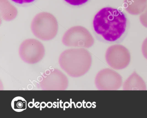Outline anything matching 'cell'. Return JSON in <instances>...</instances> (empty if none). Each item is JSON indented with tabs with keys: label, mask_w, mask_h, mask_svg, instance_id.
I'll return each mask as SVG.
<instances>
[{
	"label": "cell",
	"mask_w": 147,
	"mask_h": 118,
	"mask_svg": "<svg viewBox=\"0 0 147 118\" xmlns=\"http://www.w3.org/2000/svg\"><path fill=\"white\" fill-rule=\"evenodd\" d=\"M127 18L119 10L105 7L94 16L93 26L95 33L106 43H117L122 40L127 29Z\"/></svg>",
	"instance_id": "obj_1"
},
{
	"label": "cell",
	"mask_w": 147,
	"mask_h": 118,
	"mask_svg": "<svg viewBox=\"0 0 147 118\" xmlns=\"http://www.w3.org/2000/svg\"><path fill=\"white\" fill-rule=\"evenodd\" d=\"M92 63L90 52L82 48L66 50L59 58L61 68L73 77H80L87 73Z\"/></svg>",
	"instance_id": "obj_2"
},
{
	"label": "cell",
	"mask_w": 147,
	"mask_h": 118,
	"mask_svg": "<svg viewBox=\"0 0 147 118\" xmlns=\"http://www.w3.org/2000/svg\"><path fill=\"white\" fill-rule=\"evenodd\" d=\"M31 29L33 35L43 41L53 39L57 34L58 25L55 17L49 13L37 14L32 21Z\"/></svg>",
	"instance_id": "obj_3"
},
{
	"label": "cell",
	"mask_w": 147,
	"mask_h": 118,
	"mask_svg": "<svg viewBox=\"0 0 147 118\" xmlns=\"http://www.w3.org/2000/svg\"><path fill=\"white\" fill-rule=\"evenodd\" d=\"M65 46L88 48L94 44V39L89 31L80 26H73L64 33L62 39Z\"/></svg>",
	"instance_id": "obj_4"
},
{
	"label": "cell",
	"mask_w": 147,
	"mask_h": 118,
	"mask_svg": "<svg viewBox=\"0 0 147 118\" xmlns=\"http://www.w3.org/2000/svg\"><path fill=\"white\" fill-rule=\"evenodd\" d=\"M19 54L22 60L26 63L34 64L40 62L45 55L43 45L36 39H30L20 44Z\"/></svg>",
	"instance_id": "obj_5"
},
{
	"label": "cell",
	"mask_w": 147,
	"mask_h": 118,
	"mask_svg": "<svg viewBox=\"0 0 147 118\" xmlns=\"http://www.w3.org/2000/svg\"><path fill=\"white\" fill-rule=\"evenodd\" d=\"M105 59L107 64L114 69L122 70L130 62L131 56L127 48L120 45H114L107 50Z\"/></svg>",
	"instance_id": "obj_6"
},
{
	"label": "cell",
	"mask_w": 147,
	"mask_h": 118,
	"mask_svg": "<svg viewBox=\"0 0 147 118\" xmlns=\"http://www.w3.org/2000/svg\"><path fill=\"white\" fill-rule=\"evenodd\" d=\"M68 83L66 76L59 70L54 69L46 70L43 73L39 86L43 90H65Z\"/></svg>",
	"instance_id": "obj_7"
},
{
	"label": "cell",
	"mask_w": 147,
	"mask_h": 118,
	"mask_svg": "<svg viewBox=\"0 0 147 118\" xmlns=\"http://www.w3.org/2000/svg\"><path fill=\"white\" fill-rule=\"evenodd\" d=\"M94 83L99 90H117L122 86L123 80L122 77L116 71L105 68L97 74Z\"/></svg>",
	"instance_id": "obj_8"
},
{
	"label": "cell",
	"mask_w": 147,
	"mask_h": 118,
	"mask_svg": "<svg viewBox=\"0 0 147 118\" xmlns=\"http://www.w3.org/2000/svg\"><path fill=\"white\" fill-rule=\"evenodd\" d=\"M124 90H144L147 87L142 78L134 71L125 81L123 84Z\"/></svg>",
	"instance_id": "obj_9"
},
{
	"label": "cell",
	"mask_w": 147,
	"mask_h": 118,
	"mask_svg": "<svg viewBox=\"0 0 147 118\" xmlns=\"http://www.w3.org/2000/svg\"><path fill=\"white\" fill-rule=\"evenodd\" d=\"M124 7L126 12L133 15L142 13L147 6V0H124Z\"/></svg>",
	"instance_id": "obj_10"
},
{
	"label": "cell",
	"mask_w": 147,
	"mask_h": 118,
	"mask_svg": "<svg viewBox=\"0 0 147 118\" xmlns=\"http://www.w3.org/2000/svg\"><path fill=\"white\" fill-rule=\"evenodd\" d=\"M11 107L16 112H22L26 109V100L21 96L15 97L12 101Z\"/></svg>",
	"instance_id": "obj_11"
},
{
	"label": "cell",
	"mask_w": 147,
	"mask_h": 118,
	"mask_svg": "<svg viewBox=\"0 0 147 118\" xmlns=\"http://www.w3.org/2000/svg\"><path fill=\"white\" fill-rule=\"evenodd\" d=\"M69 5L73 6H80L86 3L89 0H64Z\"/></svg>",
	"instance_id": "obj_12"
},
{
	"label": "cell",
	"mask_w": 147,
	"mask_h": 118,
	"mask_svg": "<svg viewBox=\"0 0 147 118\" xmlns=\"http://www.w3.org/2000/svg\"><path fill=\"white\" fill-rule=\"evenodd\" d=\"M140 21L144 27L147 28V6L144 12L140 16Z\"/></svg>",
	"instance_id": "obj_13"
},
{
	"label": "cell",
	"mask_w": 147,
	"mask_h": 118,
	"mask_svg": "<svg viewBox=\"0 0 147 118\" xmlns=\"http://www.w3.org/2000/svg\"><path fill=\"white\" fill-rule=\"evenodd\" d=\"M142 51L144 57L147 59V37L144 39L142 43Z\"/></svg>",
	"instance_id": "obj_14"
},
{
	"label": "cell",
	"mask_w": 147,
	"mask_h": 118,
	"mask_svg": "<svg viewBox=\"0 0 147 118\" xmlns=\"http://www.w3.org/2000/svg\"><path fill=\"white\" fill-rule=\"evenodd\" d=\"M13 2L19 4V5H23V4H30L35 1L36 0H11Z\"/></svg>",
	"instance_id": "obj_15"
}]
</instances>
